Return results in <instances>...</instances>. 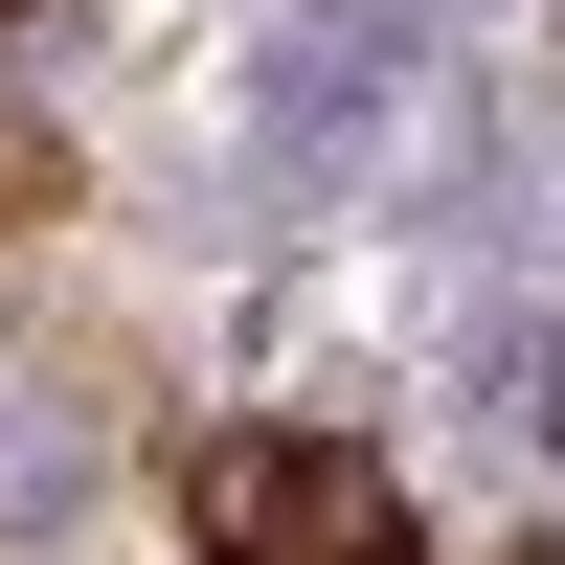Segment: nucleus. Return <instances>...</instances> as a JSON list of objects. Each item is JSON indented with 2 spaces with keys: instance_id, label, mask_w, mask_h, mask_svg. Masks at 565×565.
I'll use <instances>...</instances> for the list:
<instances>
[{
  "instance_id": "f257e3e1",
  "label": "nucleus",
  "mask_w": 565,
  "mask_h": 565,
  "mask_svg": "<svg viewBox=\"0 0 565 565\" xmlns=\"http://www.w3.org/2000/svg\"><path fill=\"white\" fill-rule=\"evenodd\" d=\"M204 543H226V565H407L385 476L317 452V430H226V452H204Z\"/></svg>"
},
{
  "instance_id": "f03ea898",
  "label": "nucleus",
  "mask_w": 565,
  "mask_h": 565,
  "mask_svg": "<svg viewBox=\"0 0 565 565\" xmlns=\"http://www.w3.org/2000/svg\"><path fill=\"white\" fill-rule=\"evenodd\" d=\"M45 204H68V136H45V114H0V226H45Z\"/></svg>"
}]
</instances>
